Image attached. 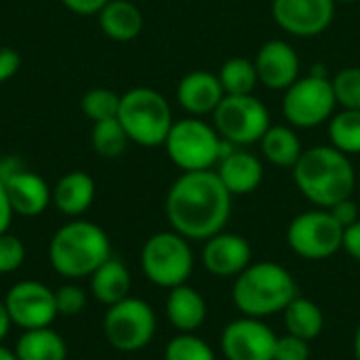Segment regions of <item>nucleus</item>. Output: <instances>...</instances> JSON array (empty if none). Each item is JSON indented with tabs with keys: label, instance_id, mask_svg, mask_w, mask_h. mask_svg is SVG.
<instances>
[{
	"label": "nucleus",
	"instance_id": "obj_17",
	"mask_svg": "<svg viewBox=\"0 0 360 360\" xmlns=\"http://www.w3.org/2000/svg\"><path fill=\"white\" fill-rule=\"evenodd\" d=\"M2 184H4V190L8 194L15 215L38 217L53 202V190L49 188V184L38 173L27 171L25 167L15 171Z\"/></svg>",
	"mask_w": 360,
	"mask_h": 360
},
{
	"label": "nucleus",
	"instance_id": "obj_5",
	"mask_svg": "<svg viewBox=\"0 0 360 360\" xmlns=\"http://www.w3.org/2000/svg\"><path fill=\"white\" fill-rule=\"evenodd\" d=\"M116 118L122 124L129 141L143 148L165 146V139L175 122L165 95L148 86H137L120 95Z\"/></svg>",
	"mask_w": 360,
	"mask_h": 360
},
{
	"label": "nucleus",
	"instance_id": "obj_26",
	"mask_svg": "<svg viewBox=\"0 0 360 360\" xmlns=\"http://www.w3.org/2000/svg\"><path fill=\"white\" fill-rule=\"evenodd\" d=\"M283 323L287 333L302 338L306 342L316 340L325 329V314L323 310L306 297H295L285 310H283Z\"/></svg>",
	"mask_w": 360,
	"mask_h": 360
},
{
	"label": "nucleus",
	"instance_id": "obj_3",
	"mask_svg": "<svg viewBox=\"0 0 360 360\" xmlns=\"http://www.w3.org/2000/svg\"><path fill=\"white\" fill-rule=\"evenodd\" d=\"M112 257L105 230L86 219L63 224L49 243V262L63 278H86Z\"/></svg>",
	"mask_w": 360,
	"mask_h": 360
},
{
	"label": "nucleus",
	"instance_id": "obj_45",
	"mask_svg": "<svg viewBox=\"0 0 360 360\" xmlns=\"http://www.w3.org/2000/svg\"><path fill=\"white\" fill-rule=\"evenodd\" d=\"M359 188H360V179H359Z\"/></svg>",
	"mask_w": 360,
	"mask_h": 360
},
{
	"label": "nucleus",
	"instance_id": "obj_21",
	"mask_svg": "<svg viewBox=\"0 0 360 360\" xmlns=\"http://www.w3.org/2000/svg\"><path fill=\"white\" fill-rule=\"evenodd\" d=\"M95 200V181L89 173L72 171L53 186V205L65 217L84 215Z\"/></svg>",
	"mask_w": 360,
	"mask_h": 360
},
{
	"label": "nucleus",
	"instance_id": "obj_46",
	"mask_svg": "<svg viewBox=\"0 0 360 360\" xmlns=\"http://www.w3.org/2000/svg\"><path fill=\"white\" fill-rule=\"evenodd\" d=\"M108 2H110V0H108Z\"/></svg>",
	"mask_w": 360,
	"mask_h": 360
},
{
	"label": "nucleus",
	"instance_id": "obj_33",
	"mask_svg": "<svg viewBox=\"0 0 360 360\" xmlns=\"http://www.w3.org/2000/svg\"><path fill=\"white\" fill-rule=\"evenodd\" d=\"M25 262V245L11 232L0 234V274L17 272Z\"/></svg>",
	"mask_w": 360,
	"mask_h": 360
},
{
	"label": "nucleus",
	"instance_id": "obj_31",
	"mask_svg": "<svg viewBox=\"0 0 360 360\" xmlns=\"http://www.w3.org/2000/svg\"><path fill=\"white\" fill-rule=\"evenodd\" d=\"M165 360H215V352L196 333H177L165 348Z\"/></svg>",
	"mask_w": 360,
	"mask_h": 360
},
{
	"label": "nucleus",
	"instance_id": "obj_18",
	"mask_svg": "<svg viewBox=\"0 0 360 360\" xmlns=\"http://www.w3.org/2000/svg\"><path fill=\"white\" fill-rule=\"evenodd\" d=\"M226 97L217 74L194 70L186 74L177 84V103L190 116H207L217 110Z\"/></svg>",
	"mask_w": 360,
	"mask_h": 360
},
{
	"label": "nucleus",
	"instance_id": "obj_2",
	"mask_svg": "<svg viewBox=\"0 0 360 360\" xmlns=\"http://www.w3.org/2000/svg\"><path fill=\"white\" fill-rule=\"evenodd\" d=\"M297 190L316 209H331L344 198H352L359 184L348 154L333 146H314L304 150L293 167Z\"/></svg>",
	"mask_w": 360,
	"mask_h": 360
},
{
	"label": "nucleus",
	"instance_id": "obj_1",
	"mask_svg": "<svg viewBox=\"0 0 360 360\" xmlns=\"http://www.w3.org/2000/svg\"><path fill=\"white\" fill-rule=\"evenodd\" d=\"M165 213L177 234L188 240H207L230 221L232 194L211 169L181 173L167 192Z\"/></svg>",
	"mask_w": 360,
	"mask_h": 360
},
{
	"label": "nucleus",
	"instance_id": "obj_23",
	"mask_svg": "<svg viewBox=\"0 0 360 360\" xmlns=\"http://www.w3.org/2000/svg\"><path fill=\"white\" fill-rule=\"evenodd\" d=\"M97 15L101 32L116 42H131L143 30V15L129 0H110Z\"/></svg>",
	"mask_w": 360,
	"mask_h": 360
},
{
	"label": "nucleus",
	"instance_id": "obj_4",
	"mask_svg": "<svg viewBox=\"0 0 360 360\" xmlns=\"http://www.w3.org/2000/svg\"><path fill=\"white\" fill-rule=\"evenodd\" d=\"M297 297V283L276 262H257L243 270L232 285V302L243 316L268 319Z\"/></svg>",
	"mask_w": 360,
	"mask_h": 360
},
{
	"label": "nucleus",
	"instance_id": "obj_14",
	"mask_svg": "<svg viewBox=\"0 0 360 360\" xmlns=\"http://www.w3.org/2000/svg\"><path fill=\"white\" fill-rule=\"evenodd\" d=\"M335 4V0H272V19L297 38H312L333 23Z\"/></svg>",
	"mask_w": 360,
	"mask_h": 360
},
{
	"label": "nucleus",
	"instance_id": "obj_10",
	"mask_svg": "<svg viewBox=\"0 0 360 360\" xmlns=\"http://www.w3.org/2000/svg\"><path fill=\"white\" fill-rule=\"evenodd\" d=\"M344 243V228L333 219L329 209L304 211L291 219L287 228L289 249L310 262L335 255Z\"/></svg>",
	"mask_w": 360,
	"mask_h": 360
},
{
	"label": "nucleus",
	"instance_id": "obj_39",
	"mask_svg": "<svg viewBox=\"0 0 360 360\" xmlns=\"http://www.w3.org/2000/svg\"><path fill=\"white\" fill-rule=\"evenodd\" d=\"M61 4L76 15H97L108 0H61Z\"/></svg>",
	"mask_w": 360,
	"mask_h": 360
},
{
	"label": "nucleus",
	"instance_id": "obj_29",
	"mask_svg": "<svg viewBox=\"0 0 360 360\" xmlns=\"http://www.w3.org/2000/svg\"><path fill=\"white\" fill-rule=\"evenodd\" d=\"M91 146L103 158H118L124 154V150L129 146V137H127L122 124L118 122V118H110V120L93 122Z\"/></svg>",
	"mask_w": 360,
	"mask_h": 360
},
{
	"label": "nucleus",
	"instance_id": "obj_20",
	"mask_svg": "<svg viewBox=\"0 0 360 360\" xmlns=\"http://www.w3.org/2000/svg\"><path fill=\"white\" fill-rule=\"evenodd\" d=\"M165 312H167L169 323L179 333H196L205 325L209 310L200 291H196L194 287L186 283L175 289H169Z\"/></svg>",
	"mask_w": 360,
	"mask_h": 360
},
{
	"label": "nucleus",
	"instance_id": "obj_27",
	"mask_svg": "<svg viewBox=\"0 0 360 360\" xmlns=\"http://www.w3.org/2000/svg\"><path fill=\"white\" fill-rule=\"evenodd\" d=\"M221 89L226 95H253L259 76L255 70V63L245 57H232L224 61L217 74Z\"/></svg>",
	"mask_w": 360,
	"mask_h": 360
},
{
	"label": "nucleus",
	"instance_id": "obj_7",
	"mask_svg": "<svg viewBox=\"0 0 360 360\" xmlns=\"http://www.w3.org/2000/svg\"><path fill=\"white\" fill-rule=\"evenodd\" d=\"M165 150L169 160L181 169V173L209 171L219 162L221 137L213 124L198 116L181 118L173 122L165 139Z\"/></svg>",
	"mask_w": 360,
	"mask_h": 360
},
{
	"label": "nucleus",
	"instance_id": "obj_38",
	"mask_svg": "<svg viewBox=\"0 0 360 360\" xmlns=\"http://www.w3.org/2000/svg\"><path fill=\"white\" fill-rule=\"evenodd\" d=\"M342 249L352 257L360 262V219L356 224L348 226L344 230V243H342Z\"/></svg>",
	"mask_w": 360,
	"mask_h": 360
},
{
	"label": "nucleus",
	"instance_id": "obj_30",
	"mask_svg": "<svg viewBox=\"0 0 360 360\" xmlns=\"http://www.w3.org/2000/svg\"><path fill=\"white\" fill-rule=\"evenodd\" d=\"M82 112L86 114V118H91L93 122H101V120H110L118 116V108H120V95L114 93L112 89H91L84 93L82 101H80Z\"/></svg>",
	"mask_w": 360,
	"mask_h": 360
},
{
	"label": "nucleus",
	"instance_id": "obj_25",
	"mask_svg": "<svg viewBox=\"0 0 360 360\" xmlns=\"http://www.w3.org/2000/svg\"><path fill=\"white\" fill-rule=\"evenodd\" d=\"M259 146H262L264 158L283 169H293L304 154L302 141L291 124L289 127L287 124L270 127L266 131V135L262 137Z\"/></svg>",
	"mask_w": 360,
	"mask_h": 360
},
{
	"label": "nucleus",
	"instance_id": "obj_42",
	"mask_svg": "<svg viewBox=\"0 0 360 360\" xmlns=\"http://www.w3.org/2000/svg\"><path fill=\"white\" fill-rule=\"evenodd\" d=\"M0 360H19V359H17L15 350H8L6 346H2V344H0Z\"/></svg>",
	"mask_w": 360,
	"mask_h": 360
},
{
	"label": "nucleus",
	"instance_id": "obj_15",
	"mask_svg": "<svg viewBox=\"0 0 360 360\" xmlns=\"http://www.w3.org/2000/svg\"><path fill=\"white\" fill-rule=\"evenodd\" d=\"M251 245L245 236L234 232H217L205 240L200 262L202 268L217 278H236L253 262Z\"/></svg>",
	"mask_w": 360,
	"mask_h": 360
},
{
	"label": "nucleus",
	"instance_id": "obj_6",
	"mask_svg": "<svg viewBox=\"0 0 360 360\" xmlns=\"http://www.w3.org/2000/svg\"><path fill=\"white\" fill-rule=\"evenodd\" d=\"M141 270L146 278L162 289L186 285L194 270V251L190 240L175 230L152 234L141 247Z\"/></svg>",
	"mask_w": 360,
	"mask_h": 360
},
{
	"label": "nucleus",
	"instance_id": "obj_13",
	"mask_svg": "<svg viewBox=\"0 0 360 360\" xmlns=\"http://www.w3.org/2000/svg\"><path fill=\"white\" fill-rule=\"evenodd\" d=\"M276 340L264 319L240 316L224 327L219 346L226 360H274Z\"/></svg>",
	"mask_w": 360,
	"mask_h": 360
},
{
	"label": "nucleus",
	"instance_id": "obj_40",
	"mask_svg": "<svg viewBox=\"0 0 360 360\" xmlns=\"http://www.w3.org/2000/svg\"><path fill=\"white\" fill-rule=\"evenodd\" d=\"M13 215H15V211L11 207V200H8V194L4 190V184L0 181V234L8 232Z\"/></svg>",
	"mask_w": 360,
	"mask_h": 360
},
{
	"label": "nucleus",
	"instance_id": "obj_44",
	"mask_svg": "<svg viewBox=\"0 0 360 360\" xmlns=\"http://www.w3.org/2000/svg\"><path fill=\"white\" fill-rule=\"evenodd\" d=\"M335 2H344V4H352V2H359V0H335Z\"/></svg>",
	"mask_w": 360,
	"mask_h": 360
},
{
	"label": "nucleus",
	"instance_id": "obj_32",
	"mask_svg": "<svg viewBox=\"0 0 360 360\" xmlns=\"http://www.w3.org/2000/svg\"><path fill=\"white\" fill-rule=\"evenodd\" d=\"M333 93L338 105L344 110H360V68H344L333 78Z\"/></svg>",
	"mask_w": 360,
	"mask_h": 360
},
{
	"label": "nucleus",
	"instance_id": "obj_36",
	"mask_svg": "<svg viewBox=\"0 0 360 360\" xmlns=\"http://www.w3.org/2000/svg\"><path fill=\"white\" fill-rule=\"evenodd\" d=\"M329 213L333 215V219L346 230L348 226H352V224H356L360 217H359V205L352 200V198H344V200H340V202H335L331 209H329Z\"/></svg>",
	"mask_w": 360,
	"mask_h": 360
},
{
	"label": "nucleus",
	"instance_id": "obj_24",
	"mask_svg": "<svg viewBox=\"0 0 360 360\" xmlns=\"http://www.w3.org/2000/svg\"><path fill=\"white\" fill-rule=\"evenodd\" d=\"M15 354L19 360H65L68 344L51 327L30 329L19 335Z\"/></svg>",
	"mask_w": 360,
	"mask_h": 360
},
{
	"label": "nucleus",
	"instance_id": "obj_34",
	"mask_svg": "<svg viewBox=\"0 0 360 360\" xmlns=\"http://www.w3.org/2000/svg\"><path fill=\"white\" fill-rule=\"evenodd\" d=\"M55 306L59 316H78L86 308V291L74 283L61 285L55 291Z\"/></svg>",
	"mask_w": 360,
	"mask_h": 360
},
{
	"label": "nucleus",
	"instance_id": "obj_35",
	"mask_svg": "<svg viewBox=\"0 0 360 360\" xmlns=\"http://www.w3.org/2000/svg\"><path fill=\"white\" fill-rule=\"evenodd\" d=\"M310 342L285 333L276 340L274 360H310Z\"/></svg>",
	"mask_w": 360,
	"mask_h": 360
},
{
	"label": "nucleus",
	"instance_id": "obj_16",
	"mask_svg": "<svg viewBox=\"0 0 360 360\" xmlns=\"http://www.w3.org/2000/svg\"><path fill=\"white\" fill-rule=\"evenodd\" d=\"M259 82L272 91H287L300 78V57L285 40H268L259 46L255 59Z\"/></svg>",
	"mask_w": 360,
	"mask_h": 360
},
{
	"label": "nucleus",
	"instance_id": "obj_11",
	"mask_svg": "<svg viewBox=\"0 0 360 360\" xmlns=\"http://www.w3.org/2000/svg\"><path fill=\"white\" fill-rule=\"evenodd\" d=\"M335 93L331 78H319L308 74L297 78L283 99V116L293 129H314L331 120L335 110Z\"/></svg>",
	"mask_w": 360,
	"mask_h": 360
},
{
	"label": "nucleus",
	"instance_id": "obj_8",
	"mask_svg": "<svg viewBox=\"0 0 360 360\" xmlns=\"http://www.w3.org/2000/svg\"><path fill=\"white\" fill-rule=\"evenodd\" d=\"M103 335L118 352L131 354L143 350L156 335L154 308L148 302L129 295L108 308L103 316Z\"/></svg>",
	"mask_w": 360,
	"mask_h": 360
},
{
	"label": "nucleus",
	"instance_id": "obj_37",
	"mask_svg": "<svg viewBox=\"0 0 360 360\" xmlns=\"http://www.w3.org/2000/svg\"><path fill=\"white\" fill-rule=\"evenodd\" d=\"M21 68V57L17 51L8 49V46H2L0 49V84L11 80Z\"/></svg>",
	"mask_w": 360,
	"mask_h": 360
},
{
	"label": "nucleus",
	"instance_id": "obj_41",
	"mask_svg": "<svg viewBox=\"0 0 360 360\" xmlns=\"http://www.w3.org/2000/svg\"><path fill=\"white\" fill-rule=\"evenodd\" d=\"M11 319H8V312H6V306H4V300H0V344L2 340L8 335V329H11Z\"/></svg>",
	"mask_w": 360,
	"mask_h": 360
},
{
	"label": "nucleus",
	"instance_id": "obj_12",
	"mask_svg": "<svg viewBox=\"0 0 360 360\" xmlns=\"http://www.w3.org/2000/svg\"><path fill=\"white\" fill-rule=\"evenodd\" d=\"M4 306L11 323L23 331L51 327L59 316L55 306V291L38 281L15 283L4 295Z\"/></svg>",
	"mask_w": 360,
	"mask_h": 360
},
{
	"label": "nucleus",
	"instance_id": "obj_28",
	"mask_svg": "<svg viewBox=\"0 0 360 360\" xmlns=\"http://www.w3.org/2000/svg\"><path fill=\"white\" fill-rule=\"evenodd\" d=\"M331 146L344 154H360V110H342L329 120Z\"/></svg>",
	"mask_w": 360,
	"mask_h": 360
},
{
	"label": "nucleus",
	"instance_id": "obj_19",
	"mask_svg": "<svg viewBox=\"0 0 360 360\" xmlns=\"http://www.w3.org/2000/svg\"><path fill=\"white\" fill-rule=\"evenodd\" d=\"M215 173L219 175L221 184L228 188L232 196H245L262 186L264 165L253 152H245L236 148L232 154H228L217 162Z\"/></svg>",
	"mask_w": 360,
	"mask_h": 360
},
{
	"label": "nucleus",
	"instance_id": "obj_22",
	"mask_svg": "<svg viewBox=\"0 0 360 360\" xmlns=\"http://www.w3.org/2000/svg\"><path fill=\"white\" fill-rule=\"evenodd\" d=\"M89 278H91V285H89L91 295L108 308L131 295L133 278H131L129 268L120 259L110 257Z\"/></svg>",
	"mask_w": 360,
	"mask_h": 360
},
{
	"label": "nucleus",
	"instance_id": "obj_43",
	"mask_svg": "<svg viewBox=\"0 0 360 360\" xmlns=\"http://www.w3.org/2000/svg\"><path fill=\"white\" fill-rule=\"evenodd\" d=\"M352 348H354V359L360 360V325L356 327V333H354V342H352Z\"/></svg>",
	"mask_w": 360,
	"mask_h": 360
},
{
	"label": "nucleus",
	"instance_id": "obj_9",
	"mask_svg": "<svg viewBox=\"0 0 360 360\" xmlns=\"http://www.w3.org/2000/svg\"><path fill=\"white\" fill-rule=\"evenodd\" d=\"M213 127L219 137L234 146L259 143L270 124V112L255 95H226L213 112Z\"/></svg>",
	"mask_w": 360,
	"mask_h": 360
}]
</instances>
